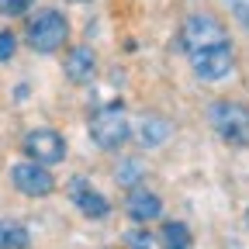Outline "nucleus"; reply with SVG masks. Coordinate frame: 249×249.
Here are the masks:
<instances>
[{"label":"nucleus","mask_w":249,"mask_h":249,"mask_svg":"<svg viewBox=\"0 0 249 249\" xmlns=\"http://www.w3.org/2000/svg\"><path fill=\"white\" fill-rule=\"evenodd\" d=\"M208 121L225 145H249V107L239 101H214L208 107Z\"/></svg>","instance_id":"nucleus-1"},{"label":"nucleus","mask_w":249,"mask_h":249,"mask_svg":"<svg viewBox=\"0 0 249 249\" xmlns=\"http://www.w3.org/2000/svg\"><path fill=\"white\" fill-rule=\"evenodd\" d=\"M128 135L132 132H128V118H124V104L121 101H111V104L93 111V118H90V139H93V145L114 152V149H121L124 142H128Z\"/></svg>","instance_id":"nucleus-2"},{"label":"nucleus","mask_w":249,"mask_h":249,"mask_svg":"<svg viewBox=\"0 0 249 249\" xmlns=\"http://www.w3.org/2000/svg\"><path fill=\"white\" fill-rule=\"evenodd\" d=\"M187 59H191L194 76L204 80V83L225 80V76L235 70V49H232L229 38L211 42V45H204V49H194V52H187Z\"/></svg>","instance_id":"nucleus-3"},{"label":"nucleus","mask_w":249,"mask_h":249,"mask_svg":"<svg viewBox=\"0 0 249 249\" xmlns=\"http://www.w3.org/2000/svg\"><path fill=\"white\" fill-rule=\"evenodd\" d=\"M66 38H70V21L62 18L59 11H38L35 18L28 21V45L35 52H42V55L62 49Z\"/></svg>","instance_id":"nucleus-4"},{"label":"nucleus","mask_w":249,"mask_h":249,"mask_svg":"<svg viewBox=\"0 0 249 249\" xmlns=\"http://www.w3.org/2000/svg\"><path fill=\"white\" fill-rule=\"evenodd\" d=\"M222 38H229V31H225V24L218 18H211V14H191L183 21V31H180V38L173 45L180 52H194V49H204V45L222 42Z\"/></svg>","instance_id":"nucleus-5"},{"label":"nucleus","mask_w":249,"mask_h":249,"mask_svg":"<svg viewBox=\"0 0 249 249\" xmlns=\"http://www.w3.org/2000/svg\"><path fill=\"white\" fill-rule=\"evenodd\" d=\"M24 156H31L42 166H55L66 160V139L55 128H35L24 135Z\"/></svg>","instance_id":"nucleus-6"},{"label":"nucleus","mask_w":249,"mask_h":249,"mask_svg":"<svg viewBox=\"0 0 249 249\" xmlns=\"http://www.w3.org/2000/svg\"><path fill=\"white\" fill-rule=\"evenodd\" d=\"M11 183H14V191H21L24 197H49L55 191V180L49 173V166L35 163V160H28V163H18L11 170Z\"/></svg>","instance_id":"nucleus-7"},{"label":"nucleus","mask_w":249,"mask_h":249,"mask_svg":"<svg viewBox=\"0 0 249 249\" xmlns=\"http://www.w3.org/2000/svg\"><path fill=\"white\" fill-rule=\"evenodd\" d=\"M70 197L76 201V208H80L87 218H97V222H101V218H107V214H111L107 197H104V194H97V191L90 187V180H83V177H73V180H70Z\"/></svg>","instance_id":"nucleus-8"},{"label":"nucleus","mask_w":249,"mask_h":249,"mask_svg":"<svg viewBox=\"0 0 249 249\" xmlns=\"http://www.w3.org/2000/svg\"><path fill=\"white\" fill-rule=\"evenodd\" d=\"M124 211L132 214V222L149 225V222H156V218L163 214V201L156 197L149 187H132L128 197H124Z\"/></svg>","instance_id":"nucleus-9"},{"label":"nucleus","mask_w":249,"mask_h":249,"mask_svg":"<svg viewBox=\"0 0 249 249\" xmlns=\"http://www.w3.org/2000/svg\"><path fill=\"white\" fill-rule=\"evenodd\" d=\"M62 73H66L70 83H90L93 76H97V55H93V49L90 45H73L66 52Z\"/></svg>","instance_id":"nucleus-10"},{"label":"nucleus","mask_w":249,"mask_h":249,"mask_svg":"<svg viewBox=\"0 0 249 249\" xmlns=\"http://www.w3.org/2000/svg\"><path fill=\"white\" fill-rule=\"evenodd\" d=\"M139 142L145 145V149H156V145H163V142H170V135H173V121L170 118H163V114H145L142 121H139Z\"/></svg>","instance_id":"nucleus-11"},{"label":"nucleus","mask_w":249,"mask_h":249,"mask_svg":"<svg viewBox=\"0 0 249 249\" xmlns=\"http://www.w3.org/2000/svg\"><path fill=\"white\" fill-rule=\"evenodd\" d=\"M156 239H160V246L163 249H191V229H187L183 222H166L163 225V232L160 235H156Z\"/></svg>","instance_id":"nucleus-12"},{"label":"nucleus","mask_w":249,"mask_h":249,"mask_svg":"<svg viewBox=\"0 0 249 249\" xmlns=\"http://www.w3.org/2000/svg\"><path fill=\"white\" fill-rule=\"evenodd\" d=\"M31 235L18 222H0V249H28Z\"/></svg>","instance_id":"nucleus-13"},{"label":"nucleus","mask_w":249,"mask_h":249,"mask_svg":"<svg viewBox=\"0 0 249 249\" xmlns=\"http://www.w3.org/2000/svg\"><path fill=\"white\" fill-rule=\"evenodd\" d=\"M124 246H128V249H152L156 235H149L142 229H132V232H124Z\"/></svg>","instance_id":"nucleus-14"},{"label":"nucleus","mask_w":249,"mask_h":249,"mask_svg":"<svg viewBox=\"0 0 249 249\" xmlns=\"http://www.w3.org/2000/svg\"><path fill=\"white\" fill-rule=\"evenodd\" d=\"M14 52H18V38H14V31H0V62H7Z\"/></svg>","instance_id":"nucleus-15"},{"label":"nucleus","mask_w":249,"mask_h":249,"mask_svg":"<svg viewBox=\"0 0 249 249\" xmlns=\"http://www.w3.org/2000/svg\"><path fill=\"white\" fill-rule=\"evenodd\" d=\"M31 4H35V0H0V14H24Z\"/></svg>","instance_id":"nucleus-16"},{"label":"nucleus","mask_w":249,"mask_h":249,"mask_svg":"<svg viewBox=\"0 0 249 249\" xmlns=\"http://www.w3.org/2000/svg\"><path fill=\"white\" fill-rule=\"evenodd\" d=\"M229 7H232L235 21H239L242 28H249V0H229Z\"/></svg>","instance_id":"nucleus-17"},{"label":"nucleus","mask_w":249,"mask_h":249,"mask_svg":"<svg viewBox=\"0 0 249 249\" xmlns=\"http://www.w3.org/2000/svg\"><path fill=\"white\" fill-rule=\"evenodd\" d=\"M139 173H142L139 166H124V170H118V183H135L132 177H139Z\"/></svg>","instance_id":"nucleus-18"},{"label":"nucleus","mask_w":249,"mask_h":249,"mask_svg":"<svg viewBox=\"0 0 249 249\" xmlns=\"http://www.w3.org/2000/svg\"><path fill=\"white\" fill-rule=\"evenodd\" d=\"M73 4H87V0H73Z\"/></svg>","instance_id":"nucleus-19"},{"label":"nucleus","mask_w":249,"mask_h":249,"mask_svg":"<svg viewBox=\"0 0 249 249\" xmlns=\"http://www.w3.org/2000/svg\"><path fill=\"white\" fill-rule=\"evenodd\" d=\"M246 225H249V211H246Z\"/></svg>","instance_id":"nucleus-20"}]
</instances>
